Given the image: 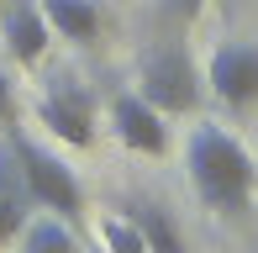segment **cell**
I'll list each match as a JSON object with an SVG mask.
<instances>
[{
    "mask_svg": "<svg viewBox=\"0 0 258 253\" xmlns=\"http://www.w3.org/2000/svg\"><path fill=\"white\" fill-rule=\"evenodd\" d=\"M179 6H184V16H190V11H201V6H206V0H179Z\"/></svg>",
    "mask_w": 258,
    "mask_h": 253,
    "instance_id": "obj_13",
    "label": "cell"
},
{
    "mask_svg": "<svg viewBox=\"0 0 258 253\" xmlns=\"http://www.w3.org/2000/svg\"><path fill=\"white\" fill-rule=\"evenodd\" d=\"M32 195H27V179H21L16 158H11V143L0 137V248H11L21 237V227L32 222Z\"/></svg>",
    "mask_w": 258,
    "mask_h": 253,
    "instance_id": "obj_9",
    "label": "cell"
},
{
    "mask_svg": "<svg viewBox=\"0 0 258 253\" xmlns=\"http://www.w3.org/2000/svg\"><path fill=\"white\" fill-rule=\"evenodd\" d=\"M111 132H116V143L132 148V153H148V158L169 153V116H163L158 106H148L137 90H121V95L111 100Z\"/></svg>",
    "mask_w": 258,
    "mask_h": 253,
    "instance_id": "obj_6",
    "label": "cell"
},
{
    "mask_svg": "<svg viewBox=\"0 0 258 253\" xmlns=\"http://www.w3.org/2000/svg\"><path fill=\"white\" fill-rule=\"evenodd\" d=\"M132 227L143 232V248L148 253H190L184 248V232H179V222H174V211H163L158 201H132Z\"/></svg>",
    "mask_w": 258,
    "mask_h": 253,
    "instance_id": "obj_10",
    "label": "cell"
},
{
    "mask_svg": "<svg viewBox=\"0 0 258 253\" xmlns=\"http://www.w3.org/2000/svg\"><path fill=\"white\" fill-rule=\"evenodd\" d=\"M184 169H190L195 201L216 216H248L253 190H258V164L253 153L227 132V126H195L190 148H184Z\"/></svg>",
    "mask_w": 258,
    "mask_h": 253,
    "instance_id": "obj_1",
    "label": "cell"
},
{
    "mask_svg": "<svg viewBox=\"0 0 258 253\" xmlns=\"http://www.w3.org/2000/svg\"><path fill=\"white\" fill-rule=\"evenodd\" d=\"M201 79L227 111L258 106V42H216Z\"/></svg>",
    "mask_w": 258,
    "mask_h": 253,
    "instance_id": "obj_5",
    "label": "cell"
},
{
    "mask_svg": "<svg viewBox=\"0 0 258 253\" xmlns=\"http://www.w3.org/2000/svg\"><path fill=\"white\" fill-rule=\"evenodd\" d=\"M201 85L206 79H201V69H195L184 42H158V48H148L143 64H137V95H143L148 106H158L163 116H190V111L201 106V95H206Z\"/></svg>",
    "mask_w": 258,
    "mask_h": 253,
    "instance_id": "obj_3",
    "label": "cell"
},
{
    "mask_svg": "<svg viewBox=\"0 0 258 253\" xmlns=\"http://www.w3.org/2000/svg\"><path fill=\"white\" fill-rule=\"evenodd\" d=\"M6 143H11V158H16L21 179H27L32 206L48 211V216H63V222L74 227L79 216H85V185H79V174L58 153H48L42 143H32L16 121H6Z\"/></svg>",
    "mask_w": 258,
    "mask_h": 253,
    "instance_id": "obj_2",
    "label": "cell"
},
{
    "mask_svg": "<svg viewBox=\"0 0 258 253\" xmlns=\"http://www.w3.org/2000/svg\"><path fill=\"white\" fill-rule=\"evenodd\" d=\"M37 121L48 126L58 143L90 148L95 143V90L79 74H53L37 95Z\"/></svg>",
    "mask_w": 258,
    "mask_h": 253,
    "instance_id": "obj_4",
    "label": "cell"
},
{
    "mask_svg": "<svg viewBox=\"0 0 258 253\" xmlns=\"http://www.w3.org/2000/svg\"><path fill=\"white\" fill-rule=\"evenodd\" d=\"M0 42H6L16 69H37L53 48V32L42 21L37 0H0Z\"/></svg>",
    "mask_w": 258,
    "mask_h": 253,
    "instance_id": "obj_7",
    "label": "cell"
},
{
    "mask_svg": "<svg viewBox=\"0 0 258 253\" xmlns=\"http://www.w3.org/2000/svg\"><path fill=\"white\" fill-rule=\"evenodd\" d=\"M42 6V21H48L53 37L74 42V48H90V42L105 32V11L100 0H37Z\"/></svg>",
    "mask_w": 258,
    "mask_h": 253,
    "instance_id": "obj_8",
    "label": "cell"
},
{
    "mask_svg": "<svg viewBox=\"0 0 258 253\" xmlns=\"http://www.w3.org/2000/svg\"><path fill=\"white\" fill-rule=\"evenodd\" d=\"M21 253H85V243L74 237V227L63 222V216H48V211H32V222L21 227Z\"/></svg>",
    "mask_w": 258,
    "mask_h": 253,
    "instance_id": "obj_11",
    "label": "cell"
},
{
    "mask_svg": "<svg viewBox=\"0 0 258 253\" xmlns=\"http://www.w3.org/2000/svg\"><path fill=\"white\" fill-rule=\"evenodd\" d=\"M0 121H16V100H11V79L0 74Z\"/></svg>",
    "mask_w": 258,
    "mask_h": 253,
    "instance_id": "obj_12",
    "label": "cell"
}]
</instances>
